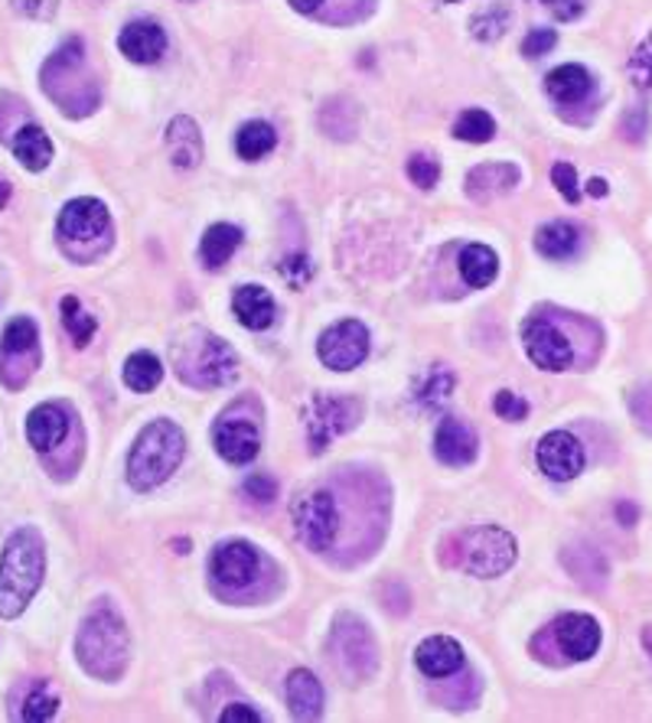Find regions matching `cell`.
<instances>
[{
  "instance_id": "obj_26",
  "label": "cell",
  "mask_w": 652,
  "mask_h": 723,
  "mask_svg": "<svg viewBox=\"0 0 652 723\" xmlns=\"http://www.w3.org/2000/svg\"><path fill=\"white\" fill-rule=\"evenodd\" d=\"M239 245H242V229H235L229 222H219V225L206 229V235L199 242V258H202L206 268H222L235 255Z\"/></svg>"
},
{
  "instance_id": "obj_15",
  "label": "cell",
  "mask_w": 652,
  "mask_h": 723,
  "mask_svg": "<svg viewBox=\"0 0 652 723\" xmlns=\"http://www.w3.org/2000/svg\"><path fill=\"white\" fill-rule=\"evenodd\" d=\"M118 49L131 59V63H141V66H151L157 63L164 53H167V33L161 23L154 20H134L121 30L118 36Z\"/></svg>"
},
{
  "instance_id": "obj_30",
  "label": "cell",
  "mask_w": 652,
  "mask_h": 723,
  "mask_svg": "<svg viewBox=\"0 0 652 723\" xmlns=\"http://www.w3.org/2000/svg\"><path fill=\"white\" fill-rule=\"evenodd\" d=\"M164 378V365L151 353H134L124 362V385L131 391H154Z\"/></svg>"
},
{
  "instance_id": "obj_25",
  "label": "cell",
  "mask_w": 652,
  "mask_h": 723,
  "mask_svg": "<svg viewBox=\"0 0 652 723\" xmlns=\"http://www.w3.org/2000/svg\"><path fill=\"white\" fill-rule=\"evenodd\" d=\"M13 154H16V160H20L26 170L40 174V170H46L49 160H53V141L46 137L43 127L26 124V127H20V131L13 134Z\"/></svg>"
},
{
  "instance_id": "obj_45",
  "label": "cell",
  "mask_w": 652,
  "mask_h": 723,
  "mask_svg": "<svg viewBox=\"0 0 652 723\" xmlns=\"http://www.w3.org/2000/svg\"><path fill=\"white\" fill-rule=\"evenodd\" d=\"M248 721H262V714L248 704H232L222 711V723H248Z\"/></svg>"
},
{
  "instance_id": "obj_9",
  "label": "cell",
  "mask_w": 652,
  "mask_h": 723,
  "mask_svg": "<svg viewBox=\"0 0 652 723\" xmlns=\"http://www.w3.org/2000/svg\"><path fill=\"white\" fill-rule=\"evenodd\" d=\"M333 652L346 675L366 678L375 671V642L369 626L356 616H340L333 626Z\"/></svg>"
},
{
  "instance_id": "obj_27",
  "label": "cell",
  "mask_w": 652,
  "mask_h": 723,
  "mask_svg": "<svg viewBox=\"0 0 652 723\" xmlns=\"http://www.w3.org/2000/svg\"><path fill=\"white\" fill-rule=\"evenodd\" d=\"M577 245H581V232L571 225V222H549V225H542L539 232H535V248H539V255H545V258H552V262H564V258H571L574 252H577Z\"/></svg>"
},
{
  "instance_id": "obj_17",
  "label": "cell",
  "mask_w": 652,
  "mask_h": 723,
  "mask_svg": "<svg viewBox=\"0 0 652 723\" xmlns=\"http://www.w3.org/2000/svg\"><path fill=\"white\" fill-rule=\"evenodd\" d=\"M434 453L441 463L447 466H466L476 459L479 453V441L473 434V427L466 421H457V418H444L438 434H434Z\"/></svg>"
},
{
  "instance_id": "obj_46",
  "label": "cell",
  "mask_w": 652,
  "mask_h": 723,
  "mask_svg": "<svg viewBox=\"0 0 652 723\" xmlns=\"http://www.w3.org/2000/svg\"><path fill=\"white\" fill-rule=\"evenodd\" d=\"M320 3H323V0H290V7L300 10V13H317Z\"/></svg>"
},
{
  "instance_id": "obj_31",
  "label": "cell",
  "mask_w": 652,
  "mask_h": 723,
  "mask_svg": "<svg viewBox=\"0 0 652 723\" xmlns=\"http://www.w3.org/2000/svg\"><path fill=\"white\" fill-rule=\"evenodd\" d=\"M454 388H457V375L447 365H434L428 371V378L421 381V388H418V401L424 408H441V404L451 401Z\"/></svg>"
},
{
  "instance_id": "obj_50",
  "label": "cell",
  "mask_w": 652,
  "mask_h": 723,
  "mask_svg": "<svg viewBox=\"0 0 652 723\" xmlns=\"http://www.w3.org/2000/svg\"><path fill=\"white\" fill-rule=\"evenodd\" d=\"M643 645H647V652H650V658H652V626L643 630Z\"/></svg>"
},
{
  "instance_id": "obj_1",
  "label": "cell",
  "mask_w": 652,
  "mask_h": 723,
  "mask_svg": "<svg viewBox=\"0 0 652 723\" xmlns=\"http://www.w3.org/2000/svg\"><path fill=\"white\" fill-rule=\"evenodd\" d=\"M46 574V550L36 529H20L7 538L0 557V616L13 620L36 597Z\"/></svg>"
},
{
  "instance_id": "obj_5",
  "label": "cell",
  "mask_w": 652,
  "mask_h": 723,
  "mask_svg": "<svg viewBox=\"0 0 652 723\" xmlns=\"http://www.w3.org/2000/svg\"><path fill=\"white\" fill-rule=\"evenodd\" d=\"M294 529L297 538L310 550H327L336 542L340 532V509L327 489H310L294 502Z\"/></svg>"
},
{
  "instance_id": "obj_43",
  "label": "cell",
  "mask_w": 652,
  "mask_h": 723,
  "mask_svg": "<svg viewBox=\"0 0 652 723\" xmlns=\"http://www.w3.org/2000/svg\"><path fill=\"white\" fill-rule=\"evenodd\" d=\"M10 3L30 20H49L59 7V0H10Z\"/></svg>"
},
{
  "instance_id": "obj_20",
  "label": "cell",
  "mask_w": 652,
  "mask_h": 723,
  "mask_svg": "<svg viewBox=\"0 0 652 723\" xmlns=\"http://www.w3.org/2000/svg\"><path fill=\"white\" fill-rule=\"evenodd\" d=\"M519 182V167L516 164H483L473 167L466 177V192L473 202H489L502 192H509Z\"/></svg>"
},
{
  "instance_id": "obj_44",
  "label": "cell",
  "mask_w": 652,
  "mask_h": 723,
  "mask_svg": "<svg viewBox=\"0 0 652 723\" xmlns=\"http://www.w3.org/2000/svg\"><path fill=\"white\" fill-rule=\"evenodd\" d=\"M539 3H545L559 20H577L587 7V0H539Z\"/></svg>"
},
{
  "instance_id": "obj_47",
  "label": "cell",
  "mask_w": 652,
  "mask_h": 723,
  "mask_svg": "<svg viewBox=\"0 0 652 723\" xmlns=\"http://www.w3.org/2000/svg\"><path fill=\"white\" fill-rule=\"evenodd\" d=\"M587 192H590V196H607V182L590 180V182H587Z\"/></svg>"
},
{
  "instance_id": "obj_10",
  "label": "cell",
  "mask_w": 652,
  "mask_h": 723,
  "mask_svg": "<svg viewBox=\"0 0 652 723\" xmlns=\"http://www.w3.org/2000/svg\"><path fill=\"white\" fill-rule=\"evenodd\" d=\"M522 343H526L529 359L545 371H564L574 362V349H571L567 336L545 316H535L522 326Z\"/></svg>"
},
{
  "instance_id": "obj_33",
  "label": "cell",
  "mask_w": 652,
  "mask_h": 723,
  "mask_svg": "<svg viewBox=\"0 0 652 723\" xmlns=\"http://www.w3.org/2000/svg\"><path fill=\"white\" fill-rule=\"evenodd\" d=\"M63 326H66V333L73 336V343H76L79 349L92 343L95 330H98L95 316L82 310V303H79L76 297H66V300H63Z\"/></svg>"
},
{
  "instance_id": "obj_29",
  "label": "cell",
  "mask_w": 652,
  "mask_h": 723,
  "mask_svg": "<svg viewBox=\"0 0 652 723\" xmlns=\"http://www.w3.org/2000/svg\"><path fill=\"white\" fill-rule=\"evenodd\" d=\"M499 271V258L493 248L486 245H466L464 255H461V274L469 287H489L496 280Z\"/></svg>"
},
{
  "instance_id": "obj_23",
  "label": "cell",
  "mask_w": 652,
  "mask_h": 723,
  "mask_svg": "<svg viewBox=\"0 0 652 723\" xmlns=\"http://www.w3.org/2000/svg\"><path fill=\"white\" fill-rule=\"evenodd\" d=\"M69 431V421H66V411L59 404H43L30 414L26 421V437L36 451H53L63 444Z\"/></svg>"
},
{
  "instance_id": "obj_3",
  "label": "cell",
  "mask_w": 652,
  "mask_h": 723,
  "mask_svg": "<svg viewBox=\"0 0 652 723\" xmlns=\"http://www.w3.org/2000/svg\"><path fill=\"white\" fill-rule=\"evenodd\" d=\"M76 655L89 675L101 681H114L128 665V630L121 616L111 613L108 607L86 616L79 638H76Z\"/></svg>"
},
{
  "instance_id": "obj_36",
  "label": "cell",
  "mask_w": 652,
  "mask_h": 723,
  "mask_svg": "<svg viewBox=\"0 0 652 723\" xmlns=\"http://www.w3.org/2000/svg\"><path fill=\"white\" fill-rule=\"evenodd\" d=\"M56 711H59V698H56L46 685H40V688H33V694H30L26 704H23V721L30 723L53 721Z\"/></svg>"
},
{
  "instance_id": "obj_21",
  "label": "cell",
  "mask_w": 652,
  "mask_h": 723,
  "mask_svg": "<svg viewBox=\"0 0 652 723\" xmlns=\"http://www.w3.org/2000/svg\"><path fill=\"white\" fill-rule=\"evenodd\" d=\"M167 151H170L174 167H180V170L199 167V160H202V137H199V127H196L192 118L180 114V118H174L167 124Z\"/></svg>"
},
{
  "instance_id": "obj_32",
  "label": "cell",
  "mask_w": 652,
  "mask_h": 723,
  "mask_svg": "<svg viewBox=\"0 0 652 723\" xmlns=\"http://www.w3.org/2000/svg\"><path fill=\"white\" fill-rule=\"evenodd\" d=\"M40 343V330L30 316H16L13 323H7L3 330V340H0V349L3 356H20V353H33Z\"/></svg>"
},
{
  "instance_id": "obj_49",
  "label": "cell",
  "mask_w": 652,
  "mask_h": 723,
  "mask_svg": "<svg viewBox=\"0 0 652 723\" xmlns=\"http://www.w3.org/2000/svg\"><path fill=\"white\" fill-rule=\"evenodd\" d=\"M620 515H623L627 525H633V509H630V505H620Z\"/></svg>"
},
{
  "instance_id": "obj_6",
  "label": "cell",
  "mask_w": 652,
  "mask_h": 723,
  "mask_svg": "<svg viewBox=\"0 0 652 723\" xmlns=\"http://www.w3.org/2000/svg\"><path fill=\"white\" fill-rule=\"evenodd\" d=\"M516 564V538L499 525H483L466 538V570L476 577H499Z\"/></svg>"
},
{
  "instance_id": "obj_22",
  "label": "cell",
  "mask_w": 652,
  "mask_h": 723,
  "mask_svg": "<svg viewBox=\"0 0 652 723\" xmlns=\"http://www.w3.org/2000/svg\"><path fill=\"white\" fill-rule=\"evenodd\" d=\"M232 310L239 316L242 326L248 330H268L275 323V300L265 287L258 283H248V287H239L235 290V300H232Z\"/></svg>"
},
{
  "instance_id": "obj_11",
  "label": "cell",
  "mask_w": 652,
  "mask_h": 723,
  "mask_svg": "<svg viewBox=\"0 0 652 723\" xmlns=\"http://www.w3.org/2000/svg\"><path fill=\"white\" fill-rule=\"evenodd\" d=\"M111 229V215L104 209V202L98 199H73L63 212H59V235L66 242H76V245H89L95 238H104Z\"/></svg>"
},
{
  "instance_id": "obj_16",
  "label": "cell",
  "mask_w": 652,
  "mask_h": 723,
  "mask_svg": "<svg viewBox=\"0 0 652 723\" xmlns=\"http://www.w3.org/2000/svg\"><path fill=\"white\" fill-rule=\"evenodd\" d=\"M555 635H559L561 652L571 661H587L597 648H600V626L594 616L584 613H567L555 623Z\"/></svg>"
},
{
  "instance_id": "obj_48",
  "label": "cell",
  "mask_w": 652,
  "mask_h": 723,
  "mask_svg": "<svg viewBox=\"0 0 652 723\" xmlns=\"http://www.w3.org/2000/svg\"><path fill=\"white\" fill-rule=\"evenodd\" d=\"M7 199H10V186H7V182L0 180V209L7 205Z\"/></svg>"
},
{
  "instance_id": "obj_18",
  "label": "cell",
  "mask_w": 652,
  "mask_h": 723,
  "mask_svg": "<svg viewBox=\"0 0 652 723\" xmlns=\"http://www.w3.org/2000/svg\"><path fill=\"white\" fill-rule=\"evenodd\" d=\"M415 661L428 678H447L464 665V648L451 635H431L418 645Z\"/></svg>"
},
{
  "instance_id": "obj_41",
  "label": "cell",
  "mask_w": 652,
  "mask_h": 723,
  "mask_svg": "<svg viewBox=\"0 0 652 723\" xmlns=\"http://www.w3.org/2000/svg\"><path fill=\"white\" fill-rule=\"evenodd\" d=\"M552 182L559 186V192L567 202H581V182L571 164H555L552 167Z\"/></svg>"
},
{
  "instance_id": "obj_4",
  "label": "cell",
  "mask_w": 652,
  "mask_h": 723,
  "mask_svg": "<svg viewBox=\"0 0 652 723\" xmlns=\"http://www.w3.org/2000/svg\"><path fill=\"white\" fill-rule=\"evenodd\" d=\"M177 365L189 385H202V388H222L239 375L235 353L209 333H196V340L180 349Z\"/></svg>"
},
{
  "instance_id": "obj_37",
  "label": "cell",
  "mask_w": 652,
  "mask_h": 723,
  "mask_svg": "<svg viewBox=\"0 0 652 723\" xmlns=\"http://www.w3.org/2000/svg\"><path fill=\"white\" fill-rule=\"evenodd\" d=\"M630 79L640 89H652V33L637 46V53L630 56Z\"/></svg>"
},
{
  "instance_id": "obj_13",
  "label": "cell",
  "mask_w": 652,
  "mask_h": 723,
  "mask_svg": "<svg viewBox=\"0 0 652 723\" xmlns=\"http://www.w3.org/2000/svg\"><path fill=\"white\" fill-rule=\"evenodd\" d=\"M539 466L549 479L567 482L584 469V447L574 434L552 431L539 441Z\"/></svg>"
},
{
  "instance_id": "obj_39",
  "label": "cell",
  "mask_w": 652,
  "mask_h": 723,
  "mask_svg": "<svg viewBox=\"0 0 652 723\" xmlns=\"http://www.w3.org/2000/svg\"><path fill=\"white\" fill-rule=\"evenodd\" d=\"M559 46V33L555 30H545V26H539V30H532L526 40H522V56H529V59H539V56H549L552 49Z\"/></svg>"
},
{
  "instance_id": "obj_34",
  "label": "cell",
  "mask_w": 652,
  "mask_h": 723,
  "mask_svg": "<svg viewBox=\"0 0 652 723\" xmlns=\"http://www.w3.org/2000/svg\"><path fill=\"white\" fill-rule=\"evenodd\" d=\"M496 134V121L483 108H469L454 121V137L466 144H486Z\"/></svg>"
},
{
  "instance_id": "obj_38",
  "label": "cell",
  "mask_w": 652,
  "mask_h": 723,
  "mask_svg": "<svg viewBox=\"0 0 652 723\" xmlns=\"http://www.w3.org/2000/svg\"><path fill=\"white\" fill-rule=\"evenodd\" d=\"M408 177H411L415 186L431 189L434 182L441 180V167H438L434 157H428V154H415V157L408 160Z\"/></svg>"
},
{
  "instance_id": "obj_14",
  "label": "cell",
  "mask_w": 652,
  "mask_h": 723,
  "mask_svg": "<svg viewBox=\"0 0 652 723\" xmlns=\"http://www.w3.org/2000/svg\"><path fill=\"white\" fill-rule=\"evenodd\" d=\"M212 441H216V451L222 459L242 466L248 459L258 456V447H262V434H258V424L248 421V418H222L212 431Z\"/></svg>"
},
{
  "instance_id": "obj_19",
  "label": "cell",
  "mask_w": 652,
  "mask_h": 723,
  "mask_svg": "<svg viewBox=\"0 0 652 723\" xmlns=\"http://www.w3.org/2000/svg\"><path fill=\"white\" fill-rule=\"evenodd\" d=\"M287 704L297 721H317L323 714V685L313 671L294 668L287 678Z\"/></svg>"
},
{
  "instance_id": "obj_2",
  "label": "cell",
  "mask_w": 652,
  "mask_h": 723,
  "mask_svg": "<svg viewBox=\"0 0 652 723\" xmlns=\"http://www.w3.org/2000/svg\"><path fill=\"white\" fill-rule=\"evenodd\" d=\"M187 437L174 421H154L141 431L134 451L128 456V479L134 489H154L167 482L184 463Z\"/></svg>"
},
{
  "instance_id": "obj_12",
  "label": "cell",
  "mask_w": 652,
  "mask_h": 723,
  "mask_svg": "<svg viewBox=\"0 0 652 723\" xmlns=\"http://www.w3.org/2000/svg\"><path fill=\"white\" fill-rule=\"evenodd\" d=\"M258 567H262V557H258V550L248 542L222 544V547H216V554L209 560L212 577L222 587H232V590L248 587L258 577Z\"/></svg>"
},
{
  "instance_id": "obj_28",
  "label": "cell",
  "mask_w": 652,
  "mask_h": 723,
  "mask_svg": "<svg viewBox=\"0 0 652 723\" xmlns=\"http://www.w3.org/2000/svg\"><path fill=\"white\" fill-rule=\"evenodd\" d=\"M275 144H278V134L265 121H248L235 134V151H239L242 160H262L275 151Z\"/></svg>"
},
{
  "instance_id": "obj_8",
  "label": "cell",
  "mask_w": 652,
  "mask_h": 723,
  "mask_svg": "<svg viewBox=\"0 0 652 723\" xmlns=\"http://www.w3.org/2000/svg\"><path fill=\"white\" fill-rule=\"evenodd\" d=\"M360 418V404L353 398H313V404L307 408V437H310V451L320 453L333 437L346 434Z\"/></svg>"
},
{
  "instance_id": "obj_7",
  "label": "cell",
  "mask_w": 652,
  "mask_h": 723,
  "mask_svg": "<svg viewBox=\"0 0 652 723\" xmlns=\"http://www.w3.org/2000/svg\"><path fill=\"white\" fill-rule=\"evenodd\" d=\"M317 356L333 371H350L369 356V330L360 320H343L320 336Z\"/></svg>"
},
{
  "instance_id": "obj_35",
  "label": "cell",
  "mask_w": 652,
  "mask_h": 723,
  "mask_svg": "<svg viewBox=\"0 0 652 723\" xmlns=\"http://www.w3.org/2000/svg\"><path fill=\"white\" fill-rule=\"evenodd\" d=\"M509 10L502 7V3H496V7H489V10H483V13H476L473 16V23H469V30H473V36L476 40H483V43H493V40H499L506 30H509Z\"/></svg>"
},
{
  "instance_id": "obj_24",
  "label": "cell",
  "mask_w": 652,
  "mask_h": 723,
  "mask_svg": "<svg viewBox=\"0 0 652 723\" xmlns=\"http://www.w3.org/2000/svg\"><path fill=\"white\" fill-rule=\"evenodd\" d=\"M545 89H549V94H552L559 104H577V101H584V98L590 94V89H594V76H590L584 66L567 63V66H559V69L549 73Z\"/></svg>"
},
{
  "instance_id": "obj_42",
  "label": "cell",
  "mask_w": 652,
  "mask_h": 723,
  "mask_svg": "<svg viewBox=\"0 0 652 723\" xmlns=\"http://www.w3.org/2000/svg\"><path fill=\"white\" fill-rule=\"evenodd\" d=\"M245 492H248V499H255V502H272V499L278 496V482H275L272 476H265V472H255V476L245 479Z\"/></svg>"
},
{
  "instance_id": "obj_51",
  "label": "cell",
  "mask_w": 652,
  "mask_h": 723,
  "mask_svg": "<svg viewBox=\"0 0 652 723\" xmlns=\"http://www.w3.org/2000/svg\"><path fill=\"white\" fill-rule=\"evenodd\" d=\"M438 3H457V0H438Z\"/></svg>"
},
{
  "instance_id": "obj_40",
  "label": "cell",
  "mask_w": 652,
  "mask_h": 723,
  "mask_svg": "<svg viewBox=\"0 0 652 723\" xmlns=\"http://www.w3.org/2000/svg\"><path fill=\"white\" fill-rule=\"evenodd\" d=\"M493 411L502 421H526L529 418V401H522L516 391H499L496 401H493Z\"/></svg>"
}]
</instances>
